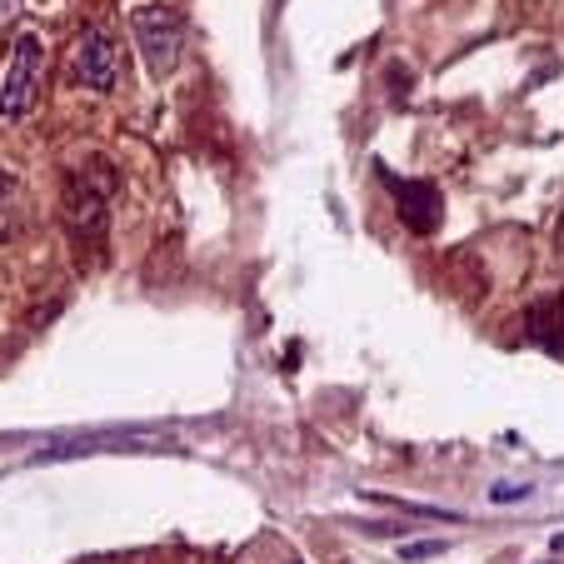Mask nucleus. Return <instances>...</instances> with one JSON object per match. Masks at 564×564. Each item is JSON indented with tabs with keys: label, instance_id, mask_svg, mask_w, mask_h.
<instances>
[{
	"label": "nucleus",
	"instance_id": "obj_1",
	"mask_svg": "<svg viewBox=\"0 0 564 564\" xmlns=\"http://www.w3.org/2000/svg\"><path fill=\"white\" fill-rule=\"evenodd\" d=\"M110 200H116V171H110L106 160H90L86 171H75L70 181H65L61 220H65V235H70L75 256H80V250H86L90 260L106 256Z\"/></svg>",
	"mask_w": 564,
	"mask_h": 564
},
{
	"label": "nucleus",
	"instance_id": "obj_2",
	"mask_svg": "<svg viewBox=\"0 0 564 564\" xmlns=\"http://www.w3.org/2000/svg\"><path fill=\"white\" fill-rule=\"evenodd\" d=\"M130 31H135V45L145 51L150 75L175 70V61H181V15H175L171 6H160V0L135 6V11H130Z\"/></svg>",
	"mask_w": 564,
	"mask_h": 564
},
{
	"label": "nucleus",
	"instance_id": "obj_3",
	"mask_svg": "<svg viewBox=\"0 0 564 564\" xmlns=\"http://www.w3.org/2000/svg\"><path fill=\"white\" fill-rule=\"evenodd\" d=\"M41 75H45V41L35 31L15 35V55H11V70L0 80V116L6 120H21L31 110L35 90H41Z\"/></svg>",
	"mask_w": 564,
	"mask_h": 564
},
{
	"label": "nucleus",
	"instance_id": "obj_4",
	"mask_svg": "<svg viewBox=\"0 0 564 564\" xmlns=\"http://www.w3.org/2000/svg\"><path fill=\"white\" fill-rule=\"evenodd\" d=\"M120 80H126V55H120V45L110 41L106 31H86L75 41V55H70V86L120 90Z\"/></svg>",
	"mask_w": 564,
	"mask_h": 564
},
{
	"label": "nucleus",
	"instance_id": "obj_5",
	"mask_svg": "<svg viewBox=\"0 0 564 564\" xmlns=\"http://www.w3.org/2000/svg\"><path fill=\"white\" fill-rule=\"evenodd\" d=\"M380 181L390 185V195L400 200V220L410 225L415 235H430L440 225V210H445V200H440V191L430 181H400L394 171H380Z\"/></svg>",
	"mask_w": 564,
	"mask_h": 564
},
{
	"label": "nucleus",
	"instance_id": "obj_6",
	"mask_svg": "<svg viewBox=\"0 0 564 564\" xmlns=\"http://www.w3.org/2000/svg\"><path fill=\"white\" fill-rule=\"evenodd\" d=\"M524 335L540 345L544 355L564 360V295H540L524 310Z\"/></svg>",
	"mask_w": 564,
	"mask_h": 564
},
{
	"label": "nucleus",
	"instance_id": "obj_7",
	"mask_svg": "<svg viewBox=\"0 0 564 564\" xmlns=\"http://www.w3.org/2000/svg\"><path fill=\"white\" fill-rule=\"evenodd\" d=\"M15 225H21V185L15 175L0 171V240H11Z\"/></svg>",
	"mask_w": 564,
	"mask_h": 564
},
{
	"label": "nucleus",
	"instance_id": "obj_8",
	"mask_svg": "<svg viewBox=\"0 0 564 564\" xmlns=\"http://www.w3.org/2000/svg\"><path fill=\"white\" fill-rule=\"evenodd\" d=\"M425 554H440V544H410L405 560H425Z\"/></svg>",
	"mask_w": 564,
	"mask_h": 564
},
{
	"label": "nucleus",
	"instance_id": "obj_9",
	"mask_svg": "<svg viewBox=\"0 0 564 564\" xmlns=\"http://www.w3.org/2000/svg\"><path fill=\"white\" fill-rule=\"evenodd\" d=\"M514 495H524V485H520V490H514V485H500V490H495V500L505 505V500H514Z\"/></svg>",
	"mask_w": 564,
	"mask_h": 564
},
{
	"label": "nucleus",
	"instance_id": "obj_10",
	"mask_svg": "<svg viewBox=\"0 0 564 564\" xmlns=\"http://www.w3.org/2000/svg\"><path fill=\"white\" fill-rule=\"evenodd\" d=\"M554 256L564 260V220H560V235H554Z\"/></svg>",
	"mask_w": 564,
	"mask_h": 564
},
{
	"label": "nucleus",
	"instance_id": "obj_11",
	"mask_svg": "<svg viewBox=\"0 0 564 564\" xmlns=\"http://www.w3.org/2000/svg\"><path fill=\"white\" fill-rule=\"evenodd\" d=\"M295 564H300V560H295Z\"/></svg>",
	"mask_w": 564,
	"mask_h": 564
}]
</instances>
